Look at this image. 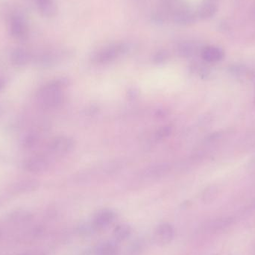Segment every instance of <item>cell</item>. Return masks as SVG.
I'll return each instance as SVG.
<instances>
[{
  "label": "cell",
  "instance_id": "cell-4",
  "mask_svg": "<svg viewBox=\"0 0 255 255\" xmlns=\"http://www.w3.org/2000/svg\"><path fill=\"white\" fill-rule=\"evenodd\" d=\"M174 226L169 222H163L155 227L152 234V240L156 246L163 247L170 244L174 237Z\"/></svg>",
  "mask_w": 255,
  "mask_h": 255
},
{
  "label": "cell",
  "instance_id": "cell-1",
  "mask_svg": "<svg viewBox=\"0 0 255 255\" xmlns=\"http://www.w3.org/2000/svg\"><path fill=\"white\" fill-rule=\"evenodd\" d=\"M64 83L61 80L49 82L40 88L37 94V101L45 110L58 108L64 101Z\"/></svg>",
  "mask_w": 255,
  "mask_h": 255
},
{
  "label": "cell",
  "instance_id": "cell-15",
  "mask_svg": "<svg viewBox=\"0 0 255 255\" xmlns=\"http://www.w3.org/2000/svg\"><path fill=\"white\" fill-rule=\"evenodd\" d=\"M201 57L207 62H218L223 58L224 52L219 48L207 46L201 52Z\"/></svg>",
  "mask_w": 255,
  "mask_h": 255
},
{
  "label": "cell",
  "instance_id": "cell-12",
  "mask_svg": "<svg viewBox=\"0 0 255 255\" xmlns=\"http://www.w3.org/2000/svg\"><path fill=\"white\" fill-rule=\"evenodd\" d=\"M32 213L25 210H16L9 213L6 221L13 225H24L32 221Z\"/></svg>",
  "mask_w": 255,
  "mask_h": 255
},
{
  "label": "cell",
  "instance_id": "cell-21",
  "mask_svg": "<svg viewBox=\"0 0 255 255\" xmlns=\"http://www.w3.org/2000/svg\"><path fill=\"white\" fill-rule=\"evenodd\" d=\"M194 49H195V47L190 43H180L177 46V52H178L179 55L183 57H189L192 55L193 54Z\"/></svg>",
  "mask_w": 255,
  "mask_h": 255
},
{
  "label": "cell",
  "instance_id": "cell-3",
  "mask_svg": "<svg viewBox=\"0 0 255 255\" xmlns=\"http://www.w3.org/2000/svg\"><path fill=\"white\" fill-rule=\"evenodd\" d=\"M126 45L124 43H114L106 46L95 52L92 56V61L98 64H107L117 58L126 51Z\"/></svg>",
  "mask_w": 255,
  "mask_h": 255
},
{
  "label": "cell",
  "instance_id": "cell-18",
  "mask_svg": "<svg viewBox=\"0 0 255 255\" xmlns=\"http://www.w3.org/2000/svg\"><path fill=\"white\" fill-rule=\"evenodd\" d=\"M40 136L37 131H31L22 139V146L25 149H32L40 143Z\"/></svg>",
  "mask_w": 255,
  "mask_h": 255
},
{
  "label": "cell",
  "instance_id": "cell-9",
  "mask_svg": "<svg viewBox=\"0 0 255 255\" xmlns=\"http://www.w3.org/2000/svg\"><path fill=\"white\" fill-rule=\"evenodd\" d=\"M40 186V183L34 179L19 180L10 185L8 191L12 194H24L34 192Z\"/></svg>",
  "mask_w": 255,
  "mask_h": 255
},
{
  "label": "cell",
  "instance_id": "cell-16",
  "mask_svg": "<svg viewBox=\"0 0 255 255\" xmlns=\"http://www.w3.org/2000/svg\"><path fill=\"white\" fill-rule=\"evenodd\" d=\"M170 170V167L168 164H161L152 166L145 171V177L148 178L155 179L163 177L167 174Z\"/></svg>",
  "mask_w": 255,
  "mask_h": 255
},
{
  "label": "cell",
  "instance_id": "cell-6",
  "mask_svg": "<svg viewBox=\"0 0 255 255\" xmlns=\"http://www.w3.org/2000/svg\"><path fill=\"white\" fill-rule=\"evenodd\" d=\"M116 219V213L111 209L103 208L94 214L91 222V228L94 231H100L108 228Z\"/></svg>",
  "mask_w": 255,
  "mask_h": 255
},
{
  "label": "cell",
  "instance_id": "cell-26",
  "mask_svg": "<svg viewBox=\"0 0 255 255\" xmlns=\"http://www.w3.org/2000/svg\"><path fill=\"white\" fill-rule=\"evenodd\" d=\"M3 235H4V231H3L2 228L0 226V241L3 238Z\"/></svg>",
  "mask_w": 255,
  "mask_h": 255
},
{
  "label": "cell",
  "instance_id": "cell-11",
  "mask_svg": "<svg viewBox=\"0 0 255 255\" xmlns=\"http://www.w3.org/2000/svg\"><path fill=\"white\" fill-rule=\"evenodd\" d=\"M64 52L59 49H46L37 55L36 60L40 65L49 67L59 61L62 58Z\"/></svg>",
  "mask_w": 255,
  "mask_h": 255
},
{
  "label": "cell",
  "instance_id": "cell-22",
  "mask_svg": "<svg viewBox=\"0 0 255 255\" xmlns=\"http://www.w3.org/2000/svg\"><path fill=\"white\" fill-rule=\"evenodd\" d=\"M169 53L166 50H160L154 55L153 61L155 64H163L169 58Z\"/></svg>",
  "mask_w": 255,
  "mask_h": 255
},
{
  "label": "cell",
  "instance_id": "cell-13",
  "mask_svg": "<svg viewBox=\"0 0 255 255\" xmlns=\"http://www.w3.org/2000/svg\"><path fill=\"white\" fill-rule=\"evenodd\" d=\"M37 10L45 17H53L58 11L55 0H34Z\"/></svg>",
  "mask_w": 255,
  "mask_h": 255
},
{
  "label": "cell",
  "instance_id": "cell-19",
  "mask_svg": "<svg viewBox=\"0 0 255 255\" xmlns=\"http://www.w3.org/2000/svg\"><path fill=\"white\" fill-rule=\"evenodd\" d=\"M219 190L216 186L206 188L201 194V200L204 204H210L217 198Z\"/></svg>",
  "mask_w": 255,
  "mask_h": 255
},
{
  "label": "cell",
  "instance_id": "cell-20",
  "mask_svg": "<svg viewBox=\"0 0 255 255\" xmlns=\"http://www.w3.org/2000/svg\"><path fill=\"white\" fill-rule=\"evenodd\" d=\"M216 7L213 4L207 3L201 6L199 10V16L202 19H207V18L211 17L216 12Z\"/></svg>",
  "mask_w": 255,
  "mask_h": 255
},
{
  "label": "cell",
  "instance_id": "cell-7",
  "mask_svg": "<svg viewBox=\"0 0 255 255\" xmlns=\"http://www.w3.org/2000/svg\"><path fill=\"white\" fill-rule=\"evenodd\" d=\"M50 167V162L46 157L38 155L30 157L24 162V168L31 174H42Z\"/></svg>",
  "mask_w": 255,
  "mask_h": 255
},
{
  "label": "cell",
  "instance_id": "cell-23",
  "mask_svg": "<svg viewBox=\"0 0 255 255\" xmlns=\"http://www.w3.org/2000/svg\"><path fill=\"white\" fill-rule=\"evenodd\" d=\"M171 132V128L170 126L163 127L162 128L159 130L157 132V137L160 139L165 138L170 135V133Z\"/></svg>",
  "mask_w": 255,
  "mask_h": 255
},
{
  "label": "cell",
  "instance_id": "cell-17",
  "mask_svg": "<svg viewBox=\"0 0 255 255\" xmlns=\"http://www.w3.org/2000/svg\"><path fill=\"white\" fill-rule=\"evenodd\" d=\"M131 232L132 228L128 224H119L113 229V237L115 241L118 243H122L131 237Z\"/></svg>",
  "mask_w": 255,
  "mask_h": 255
},
{
  "label": "cell",
  "instance_id": "cell-2",
  "mask_svg": "<svg viewBox=\"0 0 255 255\" xmlns=\"http://www.w3.org/2000/svg\"><path fill=\"white\" fill-rule=\"evenodd\" d=\"M7 25L10 35L13 39L23 41L29 36V26L28 22L21 13L11 12L7 15Z\"/></svg>",
  "mask_w": 255,
  "mask_h": 255
},
{
  "label": "cell",
  "instance_id": "cell-10",
  "mask_svg": "<svg viewBox=\"0 0 255 255\" xmlns=\"http://www.w3.org/2000/svg\"><path fill=\"white\" fill-rule=\"evenodd\" d=\"M32 60H34V55L24 48H16L10 53V62L14 67H25Z\"/></svg>",
  "mask_w": 255,
  "mask_h": 255
},
{
  "label": "cell",
  "instance_id": "cell-5",
  "mask_svg": "<svg viewBox=\"0 0 255 255\" xmlns=\"http://www.w3.org/2000/svg\"><path fill=\"white\" fill-rule=\"evenodd\" d=\"M73 139L66 136H58L48 144V151L55 156H63L71 152L74 148Z\"/></svg>",
  "mask_w": 255,
  "mask_h": 255
},
{
  "label": "cell",
  "instance_id": "cell-24",
  "mask_svg": "<svg viewBox=\"0 0 255 255\" xmlns=\"http://www.w3.org/2000/svg\"><path fill=\"white\" fill-rule=\"evenodd\" d=\"M13 255H48L47 254L39 251H28V252H22V253L16 254Z\"/></svg>",
  "mask_w": 255,
  "mask_h": 255
},
{
  "label": "cell",
  "instance_id": "cell-8",
  "mask_svg": "<svg viewBox=\"0 0 255 255\" xmlns=\"http://www.w3.org/2000/svg\"><path fill=\"white\" fill-rule=\"evenodd\" d=\"M231 217L219 218L206 222L201 226V232L206 234H216L222 232L232 224Z\"/></svg>",
  "mask_w": 255,
  "mask_h": 255
},
{
  "label": "cell",
  "instance_id": "cell-27",
  "mask_svg": "<svg viewBox=\"0 0 255 255\" xmlns=\"http://www.w3.org/2000/svg\"><path fill=\"white\" fill-rule=\"evenodd\" d=\"M254 252H255V249H254Z\"/></svg>",
  "mask_w": 255,
  "mask_h": 255
},
{
  "label": "cell",
  "instance_id": "cell-14",
  "mask_svg": "<svg viewBox=\"0 0 255 255\" xmlns=\"http://www.w3.org/2000/svg\"><path fill=\"white\" fill-rule=\"evenodd\" d=\"M119 252V245L117 242L113 240L104 242L98 245L95 249V255H118Z\"/></svg>",
  "mask_w": 255,
  "mask_h": 255
},
{
  "label": "cell",
  "instance_id": "cell-25",
  "mask_svg": "<svg viewBox=\"0 0 255 255\" xmlns=\"http://www.w3.org/2000/svg\"><path fill=\"white\" fill-rule=\"evenodd\" d=\"M4 85H5V84H4V80L0 79V92L4 89Z\"/></svg>",
  "mask_w": 255,
  "mask_h": 255
}]
</instances>
